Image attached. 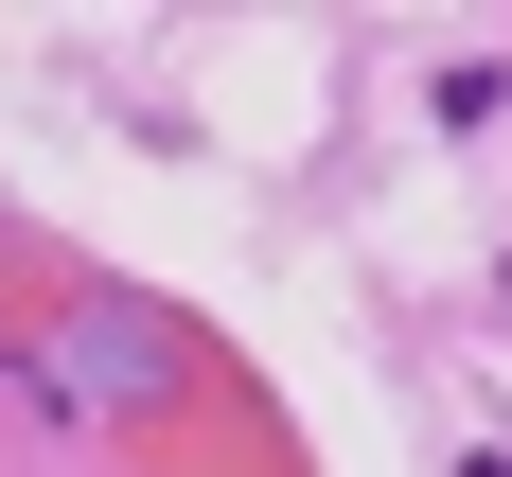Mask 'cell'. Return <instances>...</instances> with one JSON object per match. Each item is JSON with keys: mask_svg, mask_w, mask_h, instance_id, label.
Segmentation results:
<instances>
[]
</instances>
